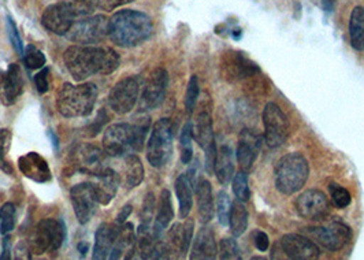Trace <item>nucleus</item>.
I'll return each mask as SVG.
<instances>
[{
    "label": "nucleus",
    "mask_w": 364,
    "mask_h": 260,
    "mask_svg": "<svg viewBox=\"0 0 364 260\" xmlns=\"http://www.w3.org/2000/svg\"><path fill=\"white\" fill-rule=\"evenodd\" d=\"M119 63V55L109 47L75 44L65 53V65L75 81H85L95 75H111Z\"/></svg>",
    "instance_id": "nucleus-1"
},
{
    "label": "nucleus",
    "mask_w": 364,
    "mask_h": 260,
    "mask_svg": "<svg viewBox=\"0 0 364 260\" xmlns=\"http://www.w3.org/2000/svg\"><path fill=\"white\" fill-rule=\"evenodd\" d=\"M152 19L136 10L117 11L109 21V36L119 47H136L151 38Z\"/></svg>",
    "instance_id": "nucleus-2"
},
{
    "label": "nucleus",
    "mask_w": 364,
    "mask_h": 260,
    "mask_svg": "<svg viewBox=\"0 0 364 260\" xmlns=\"http://www.w3.org/2000/svg\"><path fill=\"white\" fill-rule=\"evenodd\" d=\"M149 130V121L130 124H115L111 125L103 137V148L109 156H124L130 152L141 151L144 147L146 133Z\"/></svg>",
    "instance_id": "nucleus-3"
},
{
    "label": "nucleus",
    "mask_w": 364,
    "mask_h": 260,
    "mask_svg": "<svg viewBox=\"0 0 364 260\" xmlns=\"http://www.w3.org/2000/svg\"><path fill=\"white\" fill-rule=\"evenodd\" d=\"M310 177V166L307 159L299 153L291 152L284 155L274 168V181L278 192L285 196L297 193L306 185Z\"/></svg>",
    "instance_id": "nucleus-4"
},
{
    "label": "nucleus",
    "mask_w": 364,
    "mask_h": 260,
    "mask_svg": "<svg viewBox=\"0 0 364 260\" xmlns=\"http://www.w3.org/2000/svg\"><path fill=\"white\" fill-rule=\"evenodd\" d=\"M97 87L92 82L65 84L58 93V110L66 118L88 117L97 100Z\"/></svg>",
    "instance_id": "nucleus-5"
},
{
    "label": "nucleus",
    "mask_w": 364,
    "mask_h": 260,
    "mask_svg": "<svg viewBox=\"0 0 364 260\" xmlns=\"http://www.w3.org/2000/svg\"><path fill=\"white\" fill-rule=\"evenodd\" d=\"M174 128L168 118L159 119L151 129L146 144V159L152 168H164L173 153Z\"/></svg>",
    "instance_id": "nucleus-6"
},
{
    "label": "nucleus",
    "mask_w": 364,
    "mask_h": 260,
    "mask_svg": "<svg viewBox=\"0 0 364 260\" xmlns=\"http://www.w3.org/2000/svg\"><path fill=\"white\" fill-rule=\"evenodd\" d=\"M307 234L318 247H322L330 252L343 249L352 239L350 227L340 220H331L321 226L309 227Z\"/></svg>",
    "instance_id": "nucleus-7"
},
{
    "label": "nucleus",
    "mask_w": 364,
    "mask_h": 260,
    "mask_svg": "<svg viewBox=\"0 0 364 260\" xmlns=\"http://www.w3.org/2000/svg\"><path fill=\"white\" fill-rule=\"evenodd\" d=\"M66 240V226L63 221L43 220L37 223L32 237L31 251L35 255H43L47 251H58Z\"/></svg>",
    "instance_id": "nucleus-8"
},
{
    "label": "nucleus",
    "mask_w": 364,
    "mask_h": 260,
    "mask_svg": "<svg viewBox=\"0 0 364 260\" xmlns=\"http://www.w3.org/2000/svg\"><path fill=\"white\" fill-rule=\"evenodd\" d=\"M109 21L106 16H91L78 19L69 31L68 38L78 45H92L95 43H100L103 38L109 36Z\"/></svg>",
    "instance_id": "nucleus-9"
},
{
    "label": "nucleus",
    "mask_w": 364,
    "mask_h": 260,
    "mask_svg": "<svg viewBox=\"0 0 364 260\" xmlns=\"http://www.w3.org/2000/svg\"><path fill=\"white\" fill-rule=\"evenodd\" d=\"M143 80L139 75H132L118 81L109 96V107L118 114H128L139 102Z\"/></svg>",
    "instance_id": "nucleus-10"
},
{
    "label": "nucleus",
    "mask_w": 364,
    "mask_h": 260,
    "mask_svg": "<svg viewBox=\"0 0 364 260\" xmlns=\"http://www.w3.org/2000/svg\"><path fill=\"white\" fill-rule=\"evenodd\" d=\"M264 141L270 148L284 146L289 136V125L284 112L273 102L267 103L263 110Z\"/></svg>",
    "instance_id": "nucleus-11"
},
{
    "label": "nucleus",
    "mask_w": 364,
    "mask_h": 260,
    "mask_svg": "<svg viewBox=\"0 0 364 260\" xmlns=\"http://www.w3.org/2000/svg\"><path fill=\"white\" fill-rule=\"evenodd\" d=\"M294 207L296 212L307 221H322L330 211L328 196L318 189H310L301 193L296 199Z\"/></svg>",
    "instance_id": "nucleus-12"
},
{
    "label": "nucleus",
    "mask_w": 364,
    "mask_h": 260,
    "mask_svg": "<svg viewBox=\"0 0 364 260\" xmlns=\"http://www.w3.org/2000/svg\"><path fill=\"white\" fill-rule=\"evenodd\" d=\"M75 21L78 19L75 17L72 7L65 0L48 6L41 16L43 26L51 33L59 36L68 35Z\"/></svg>",
    "instance_id": "nucleus-13"
},
{
    "label": "nucleus",
    "mask_w": 364,
    "mask_h": 260,
    "mask_svg": "<svg viewBox=\"0 0 364 260\" xmlns=\"http://www.w3.org/2000/svg\"><path fill=\"white\" fill-rule=\"evenodd\" d=\"M70 199L73 205L74 214L81 224H87L92 220L97 207V199L95 188L91 183L77 184L70 190Z\"/></svg>",
    "instance_id": "nucleus-14"
},
{
    "label": "nucleus",
    "mask_w": 364,
    "mask_h": 260,
    "mask_svg": "<svg viewBox=\"0 0 364 260\" xmlns=\"http://www.w3.org/2000/svg\"><path fill=\"white\" fill-rule=\"evenodd\" d=\"M167 85H168L167 72L164 67L155 69L149 75L141 94V102H140L141 110L149 112V110L158 109L164 103Z\"/></svg>",
    "instance_id": "nucleus-15"
},
{
    "label": "nucleus",
    "mask_w": 364,
    "mask_h": 260,
    "mask_svg": "<svg viewBox=\"0 0 364 260\" xmlns=\"http://www.w3.org/2000/svg\"><path fill=\"white\" fill-rule=\"evenodd\" d=\"M107 153L93 144H82L77 147L73 153L74 166L81 171L91 175H100L106 168Z\"/></svg>",
    "instance_id": "nucleus-16"
},
{
    "label": "nucleus",
    "mask_w": 364,
    "mask_h": 260,
    "mask_svg": "<svg viewBox=\"0 0 364 260\" xmlns=\"http://www.w3.org/2000/svg\"><path fill=\"white\" fill-rule=\"evenodd\" d=\"M281 248L291 260H318L319 247L303 234L289 233L281 239Z\"/></svg>",
    "instance_id": "nucleus-17"
},
{
    "label": "nucleus",
    "mask_w": 364,
    "mask_h": 260,
    "mask_svg": "<svg viewBox=\"0 0 364 260\" xmlns=\"http://www.w3.org/2000/svg\"><path fill=\"white\" fill-rule=\"evenodd\" d=\"M262 147V137L255 130L242 129L238 136L237 144V162L240 168L248 173L255 163L257 153Z\"/></svg>",
    "instance_id": "nucleus-18"
},
{
    "label": "nucleus",
    "mask_w": 364,
    "mask_h": 260,
    "mask_svg": "<svg viewBox=\"0 0 364 260\" xmlns=\"http://www.w3.org/2000/svg\"><path fill=\"white\" fill-rule=\"evenodd\" d=\"M218 255V245L215 240V234L211 227L204 226L196 234L192 248L189 260H215Z\"/></svg>",
    "instance_id": "nucleus-19"
},
{
    "label": "nucleus",
    "mask_w": 364,
    "mask_h": 260,
    "mask_svg": "<svg viewBox=\"0 0 364 260\" xmlns=\"http://www.w3.org/2000/svg\"><path fill=\"white\" fill-rule=\"evenodd\" d=\"M22 93V77L17 63L9 66L7 72L0 75V99L4 104L11 106Z\"/></svg>",
    "instance_id": "nucleus-20"
},
{
    "label": "nucleus",
    "mask_w": 364,
    "mask_h": 260,
    "mask_svg": "<svg viewBox=\"0 0 364 260\" xmlns=\"http://www.w3.org/2000/svg\"><path fill=\"white\" fill-rule=\"evenodd\" d=\"M19 170L22 174L36 183L44 184L51 180V171L48 163L36 152H29L19 158Z\"/></svg>",
    "instance_id": "nucleus-21"
},
{
    "label": "nucleus",
    "mask_w": 364,
    "mask_h": 260,
    "mask_svg": "<svg viewBox=\"0 0 364 260\" xmlns=\"http://www.w3.org/2000/svg\"><path fill=\"white\" fill-rule=\"evenodd\" d=\"M119 226L102 223L95 234V247L92 260H107L118 237Z\"/></svg>",
    "instance_id": "nucleus-22"
},
{
    "label": "nucleus",
    "mask_w": 364,
    "mask_h": 260,
    "mask_svg": "<svg viewBox=\"0 0 364 260\" xmlns=\"http://www.w3.org/2000/svg\"><path fill=\"white\" fill-rule=\"evenodd\" d=\"M118 185H119V177L111 168H106L100 175H97V183L93 184L97 203L102 205H109L117 193Z\"/></svg>",
    "instance_id": "nucleus-23"
},
{
    "label": "nucleus",
    "mask_w": 364,
    "mask_h": 260,
    "mask_svg": "<svg viewBox=\"0 0 364 260\" xmlns=\"http://www.w3.org/2000/svg\"><path fill=\"white\" fill-rule=\"evenodd\" d=\"M195 192H196L198 210H199L201 222H211L214 218V214H215L213 186L205 178H200V180H198V183L195 185Z\"/></svg>",
    "instance_id": "nucleus-24"
},
{
    "label": "nucleus",
    "mask_w": 364,
    "mask_h": 260,
    "mask_svg": "<svg viewBox=\"0 0 364 260\" xmlns=\"http://www.w3.org/2000/svg\"><path fill=\"white\" fill-rule=\"evenodd\" d=\"M173 218H174V208H173V202H171V193H170V190L164 189L161 192L155 223H154V234H155L156 240L161 239V236L164 234V230L168 227V224L171 223Z\"/></svg>",
    "instance_id": "nucleus-25"
},
{
    "label": "nucleus",
    "mask_w": 364,
    "mask_h": 260,
    "mask_svg": "<svg viewBox=\"0 0 364 260\" xmlns=\"http://www.w3.org/2000/svg\"><path fill=\"white\" fill-rule=\"evenodd\" d=\"M349 40L353 50L364 51V7L356 6L349 16Z\"/></svg>",
    "instance_id": "nucleus-26"
},
{
    "label": "nucleus",
    "mask_w": 364,
    "mask_h": 260,
    "mask_svg": "<svg viewBox=\"0 0 364 260\" xmlns=\"http://www.w3.org/2000/svg\"><path fill=\"white\" fill-rule=\"evenodd\" d=\"M214 173L217 174V178L222 185H228L233 180L235 161L233 151L229 146H222V148L219 149Z\"/></svg>",
    "instance_id": "nucleus-27"
},
{
    "label": "nucleus",
    "mask_w": 364,
    "mask_h": 260,
    "mask_svg": "<svg viewBox=\"0 0 364 260\" xmlns=\"http://www.w3.org/2000/svg\"><path fill=\"white\" fill-rule=\"evenodd\" d=\"M176 195L180 203V217L186 220L193 207V185L186 174H181L176 181Z\"/></svg>",
    "instance_id": "nucleus-28"
},
{
    "label": "nucleus",
    "mask_w": 364,
    "mask_h": 260,
    "mask_svg": "<svg viewBox=\"0 0 364 260\" xmlns=\"http://www.w3.org/2000/svg\"><path fill=\"white\" fill-rule=\"evenodd\" d=\"M193 136L203 151L208 148L215 143L214 130H213V118L208 112H201L196 119V126L193 128Z\"/></svg>",
    "instance_id": "nucleus-29"
},
{
    "label": "nucleus",
    "mask_w": 364,
    "mask_h": 260,
    "mask_svg": "<svg viewBox=\"0 0 364 260\" xmlns=\"http://www.w3.org/2000/svg\"><path fill=\"white\" fill-rule=\"evenodd\" d=\"M248 222H250V214L245 205L240 200H235L232 203L230 208V215H229V226L230 232L235 237L242 236L247 229H248Z\"/></svg>",
    "instance_id": "nucleus-30"
},
{
    "label": "nucleus",
    "mask_w": 364,
    "mask_h": 260,
    "mask_svg": "<svg viewBox=\"0 0 364 260\" xmlns=\"http://www.w3.org/2000/svg\"><path fill=\"white\" fill-rule=\"evenodd\" d=\"M136 242H137V254L140 255V258L143 260L149 259L156 244V237L154 234L152 224L140 223Z\"/></svg>",
    "instance_id": "nucleus-31"
},
{
    "label": "nucleus",
    "mask_w": 364,
    "mask_h": 260,
    "mask_svg": "<svg viewBox=\"0 0 364 260\" xmlns=\"http://www.w3.org/2000/svg\"><path fill=\"white\" fill-rule=\"evenodd\" d=\"M125 185L128 189H133L140 185L144 180V166L139 156L128 155L125 159Z\"/></svg>",
    "instance_id": "nucleus-32"
},
{
    "label": "nucleus",
    "mask_w": 364,
    "mask_h": 260,
    "mask_svg": "<svg viewBox=\"0 0 364 260\" xmlns=\"http://www.w3.org/2000/svg\"><path fill=\"white\" fill-rule=\"evenodd\" d=\"M193 125L192 122H186L181 130L180 136V147H181V162L183 165H189L193 159Z\"/></svg>",
    "instance_id": "nucleus-33"
},
{
    "label": "nucleus",
    "mask_w": 364,
    "mask_h": 260,
    "mask_svg": "<svg viewBox=\"0 0 364 260\" xmlns=\"http://www.w3.org/2000/svg\"><path fill=\"white\" fill-rule=\"evenodd\" d=\"M17 211L13 203H6L0 207V233L3 236L11 233L16 227Z\"/></svg>",
    "instance_id": "nucleus-34"
},
{
    "label": "nucleus",
    "mask_w": 364,
    "mask_h": 260,
    "mask_svg": "<svg viewBox=\"0 0 364 260\" xmlns=\"http://www.w3.org/2000/svg\"><path fill=\"white\" fill-rule=\"evenodd\" d=\"M171 258L178 259L182 255V223H174L173 227L167 233L166 242Z\"/></svg>",
    "instance_id": "nucleus-35"
},
{
    "label": "nucleus",
    "mask_w": 364,
    "mask_h": 260,
    "mask_svg": "<svg viewBox=\"0 0 364 260\" xmlns=\"http://www.w3.org/2000/svg\"><path fill=\"white\" fill-rule=\"evenodd\" d=\"M233 193L236 196V200H240L242 203L248 202L251 197V189H250V183H248V174L245 171H238L233 177Z\"/></svg>",
    "instance_id": "nucleus-36"
},
{
    "label": "nucleus",
    "mask_w": 364,
    "mask_h": 260,
    "mask_svg": "<svg viewBox=\"0 0 364 260\" xmlns=\"http://www.w3.org/2000/svg\"><path fill=\"white\" fill-rule=\"evenodd\" d=\"M218 252L219 260H244L235 239H223L219 244Z\"/></svg>",
    "instance_id": "nucleus-37"
},
{
    "label": "nucleus",
    "mask_w": 364,
    "mask_h": 260,
    "mask_svg": "<svg viewBox=\"0 0 364 260\" xmlns=\"http://www.w3.org/2000/svg\"><path fill=\"white\" fill-rule=\"evenodd\" d=\"M200 94V85H199V78L198 75H192L189 82H188V88H186V93H185V109L186 112L191 115L198 103Z\"/></svg>",
    "instance_id": "nucleus-38"
},
{
    "label": "nucleus",
    "mask_w": 364,
    "mask_h": 260,
    "mask_svg": "<svg viewBox=\"0 0 364 260\" xmlns=\"http://www.w3.org/2000/svg\"><path fill=\"white\" fill-rule=\"evenodd\" d=\"M46 55L41 50H38L36 45H28L23 51V62L25 65L32 69V70H36V69H41L44 67L46 65Z\"/></svg>",
    "instance_id": "nucleus-39"
},
{
    "label": "nucleus",
    "mask_w": 364,
    "mask_h": 260,
    "mask_svg": "<svg viewBox=\"0 0 364 260\" xmlns=\"http://www.w3.org/2000/svg\"><path fill=\"white\" fill-rule=\"evenodd\" d=\"M328 192H330L333 203H334L337 208L344 210L348 205H350V202H352L350 193L344 186L338 185L336 183H331L328 185Z\"/></svg>",
    "instance_id": "nucleus-40"
},
{
    "label": "nucleus",
    "mask_w": 364,
    "mask_h": 260,
    "mask_svg": "<svg viewBox=\"0 0 364 260\" xmlns=\"http://www.w3.org/2000/svg\"><path fill=\"white\" fill-rule=\"evenodd\" d=\"M230 208H232V202L229 195L225 190H220L217 196V203H215V211L218 215V221L222 226L229 224V215H230Z\"/></svg>",
    "instance_id": "nucleus-41"
},
{
    "label": "nucleus",
    "mask_w": 364,
    "mask_h": 260,
    "mask_svg": "<svg viewBox=\"0 0 364 260\" xmlns=\"http://www.w3.org/2000/svg\"><path fill=\"white\" fill-rule=\"evenodd\" d=\"M6 28H7V36L9 40L14 48V51L18 55H23V44H22V38L19 36L18 28L14 22V19L11 18L10 16H7L6 18Z\"/></svg>",
    "instance_id": "nucleus-42"
},
{
    "label": "nucleus",
    "mask_w": 364,
    "mask_h": 260,
    "mask_svg": "<svg viewBox=\"0 0 364 260\" xmlns=\"http://www.w3.org/2000/svg\"><path fill=\"white\" fill-rule=\"evenodd\" d=\"M10 133L6 129L0 130V168L4 170L9 174H13V168L10 166V163L6 161V153L7 149L10 147Z\"/></svg>",
    "instance_id": "nucleus-43"
},
{
    "label": "nucleus",
    "mask_w": 364,
    "mask_h": 260,
    "mask_svg": "<svg viewBox=\"0 0 364 260\" xmlns=\"http://www.w3.org/2000/svg\"><path fill=\"white\" fill-rule=\"evenodd\" d=\"M193 232H195V222L193 220H185V222L182 223V255H186L191 244L193 240Z\"/></svg>",
    "instance_id": "nucleus-44"
},
{
    "label": "nucleus",
    "mask_w": 364,
    "mask_h": 260,
    "mask_svg": "<svg viewBox=\"0 0 364 260\" xmlns=\"http://www.w3.org/2000/svg\"><path fill=\"white\" fill-rule=\"evenodd\" d=\"M155 197L154 193H148L146 195V200H144V205L141 210V223H149L152 224V218H154V212H155Z\"/></svg>",
    "instance_id": "nucleus-45"
},
{
    "label": "nucleus",
    "mask_w": 364,
    "mask_h": 260,
    "mask_svg": "<svg viewBox=\"0 0 364 260\" xmlns=\"http://www.w3.org/2000/svg\"><path fill=\"white\" fill-rule=\"evenodd\" d=\"M204 155H205V162H204V166H205V171L208 174H213L214 170H215V163H217V156H218V151H217V144H211L208 148L204 151Z\"/></svg>",
    "instance_id": "nucleus-46"
},
{
    "label": "nucleus",
    "mask_w": 364,
    "mask_h": 260,
    "mask_svg": "<svg viewBox=\"0 0 364 260\" xmlns=\"http://www.w3.org/2000/svg\"><path fill=\"white\" fill-rule=\"evenodd\" d=\"M48 75H50V69L44 67L41 72H38L35 75V84H36L37 91L40 93H46L50 88V81H48Z\"/></svg>",
    "instance_id": "nucleus-47"
},
{
    "label": "nucleus",
    "mask_w": 364,
    "mask_h": 260,
    "mask_svg": "<svg viewBox=\"0 0 364 260\" xmlns=\"http://www.w3.org/2000/svg\"><path fill=\"white\" fill-rule=\"evenodd\" d=\"M151 260H170L171 259V255H170V251L166 245V242H156L155 244V248L152 251V255H151Z\"/></svg>",
    "instance_id": "nucleus-48"
},
{
    "label": "nucleus",
    "mask_w": 364,
    "mask_h": 260,
    "mask_svg": "<svg viewBox=\"0 0 364 260\" xmlns=\"http://www.w3.org/2000/svg\"><path fill=\"white\" fill-rule=\"evenodd\" d=\"M14 260H32L31 247L25 242L17 244L14 249Z\"/></svg>",
    "instance_id": "nucleus-49"
},
{
    "label": "nucleus",
    "mask_w": 364,
    "mask_h": 260,
    "mask_svg": "<svg viewBox=\"0 0 364 260\" xmlns=\"http://www.w3.org/2000/svg\"><path fill=\"white\" fill-rule=\"evenodd\" d=\"M255 247L257 248V251H260V252H266L267 249H269V247H270V239H269V236L264 233V232H262V230H257L255 233Z\"/></svg>",
    "instance_id": "nucleus-50"
},
{
    "label": "nucleus",
    "mask_w": 364,
    "mask_h": 260,
    "mask_svg": "<svg viewBox=\"0 0 364 260\" xmlns=\"http://www.w3.org/2000/svg\"><path fill=\"white\" fill-rule=\"evenodd\" d=\"M134 0H99V7L103 10H114L118 9L119 6L128 4Z\"/></svg>",
    "instance_id": "nucleus-51"
},
{
    "label": "nucleus",
    "mask_w": 364,
    "mask_h": 260,
    "mask_svg": "<svg viewBox=\"0 0 364 260\" xmlns=\"http://www.w3.org/2000/svg\"><path fill=\"white\" fill-rule=\"evenodd\" d=\"M0 260H11V240L6 234L3 242H1V254H0Z\"/></svg>",
    "instance_id": "nucleus-52"
},
{
    "label": "nucleus",
    "mask_w": 364,
    "mask_h": 260,
    "mask_svg": "<svg viewBox=\"0 0 364 260\" xmlns=\"http://www.w3.org/2000/svg\"><path fill=\"white\" fill-rule=\"evenodd\" d=\"M132 210H133L132 205H125V207L121 210V212L118 214V217H117V222H115V224H117V226H122L124 223L127 222V220H128L129 215L132 214Z\"/></svg>",
    "instance_id": "nucleus-53"
},
{
    "label": "nucleus",
    "mask_w": 364,
    "mask_h": 260,
    "mask_svg": "<svg viewBox=\"0 0 364 260\" xmlns=\"http://www.w3.org/2000/svg\"><path fill=\"white\" fill-rule=\"evenodd\" d=\"M122 252H124V249L115 242V245H114V248H112V251H111V254H109V259L107 260H119L121 259V256H122Z\"/></svg>",
    "instance_id": "nucleus-54"
},
{
    "label": "nucleus",
    "mask_w": 364,
    "mask_h": 260,
    "mask_svg": "<svg viewBox=\"0 0 364 260\" xmlns=\"http://www.w3.org/2000/svg\"><path fill=\"white\" fill-rule=\"evenodd\" d=\"M77 249H78V252H80V255H81V256H85V255L88 254V249H90V244L85 242H78V245H77Z\"/></svg>",
    "instance_id": "nucleus-55"
},
{
    "label": "nucleus",
    "mask_w": 364,
    "mask_h": 260,
    "mask_svg": "<svg viewBox=\"0 0 364 260\" xmlns=\"http://www.w3.org/2000/svg\"><path fill=\"white\" fill-rule=\"evenodd\" d=\"M334 4H336V0H322V6H323V10L325 11H333L334 9Z\"/></svg>",
    "instance_id": "nucleus-56"
},
{
    "label": "nucleus",
    "mask_w": 364,
    "mask_h": 260,
    "mask_svg": "<svg viewBox=\"0 0 364 260\" xmlns=\"http://www.w3.org/2000/svg\"><path fill=\"white\" fill-rule=\"evenodd\" d=\"M125 260H143L140 258V255L137 254V251L134 249V248H132V249H129L128 251V256H127V259Z\"/></svg>",
    "instance_id": "nucleus-57"
},
{
    "label": "nucleus",
    "mask_w": 364,
    "mask_h": 260,
    "mask_svg": "<svg viewBox=\"0 0 364 260\" xmlns=\"http://www.w3.org/2000/svg\"><path fill=\"white\" fill-rule=\"evenodd\" d=\"M251 260H269V259H266V258H263V256H254V258H252V259Z\"/></svg>",
    "instance_id": "nucleus-58"
},
{
    "label": "nucleus",
    "mask_w": 364,
    "mask_h": 260,
    "mask_svg": "<svg viewBox=\"0 0 364 260\" xmlns=\"http://www.w3.org/2000/svg\"><path fill=\"white\" fill-rule=\"evenodd\" d=\"M37 260H46V259H37Z\"/></svg>",
    "instance_id": "nucleus-59"
}]
</instances>
